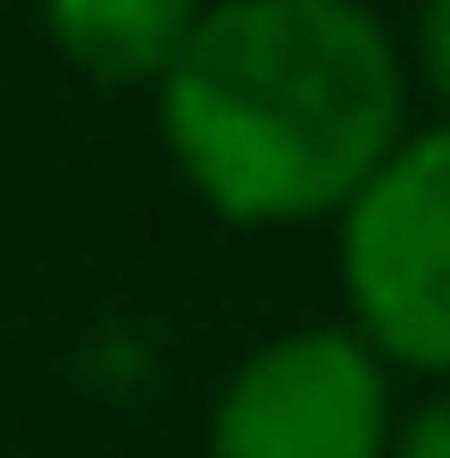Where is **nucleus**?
Here are the masks:
<instances>
[{
    "instance_id": "6",
    "label": "nucleus",
    "mask_w": 450,
    "mask_h": 458,
    "mask_svg": "<svg viewBox=\"0 0 450 458\" xmlns=\"http://www.w3.org/2000/svg\"><path fill=\"white\" fill-rule=\"evenodd\" d=\"M383 458H450V382H442V391H425L417 408H400Z\"/></svg>"
},
{
    "instance_id": "5",
    "label": "nucleus",
    "mask_w": 450,
    "mask_h": 458,
    "mask_svg": "<svg viewBox=\"0 0 450 458\" xmlns=\"http://www.w3.org/2000/svg\"><path fill=\"white\" fill-rule=\"evenodd\" d=\"M408 85H425V94L442 102V128H450V0H434V9L408 26Z\"/></svg>"
},
{
    "instance_id": "1",
    "label": "nucleus",
    "mask_w": 450,
    "mask_h": 458,
    "mask_svg": "<svg viewBox=\"0 0 450 458\" xmlns=\"http://www.w3.org/2000/svg\"><path fill=\"white\" fill-rule=\"evenodd\" d=\"M153 119L213 221H340L408 136V51L357 0H221L196 9Z\"/></svg>"
},
{
    "instance_id": "3",
    "label": "nucleus",
    "mask_w": 450,
    "mask_h": 458,
    "mask_svg": "<svg viewBox=\"0 0 450 458\" xmlns=\"http://www.w3.org/2000/svg\"><path fill=\"white\" fill-rule=\"evenodd\" d=\"M400 399L349 323H298L247 348L204 416V458H383Z\"/></svg>"
},
{
    "instance_id": "2",
    "label": "nucleus",
    "mask_w": 450,
    "mask_h": 458,
    "mask_svg": "<svg viewBox=\"0 0 450 458\" xmlns=\"http://www.w3.org/2000/svg\"><path fill=\"white\" fill-rule=\"evenodd\" d=\"M332 229L349 331L391 374L450 382V128H408Z\"/></svg>"
},
{
    "instance_id": "4",
    "label": "nucleus",
    "mask_w": 450,
    "mask_h": 458,
    "mask_svg": "<svg viewBox=\"0 0 450 458\" xmlns=\"http://www.w3.org/2000/svg\"><path fill=\"white\" fill-rule=\"evenodd\" d=\"M43 34L77 77L111 85V94H162V77L196 34V9L187 0H60Z\"/></svg>"
}]
</instances>
